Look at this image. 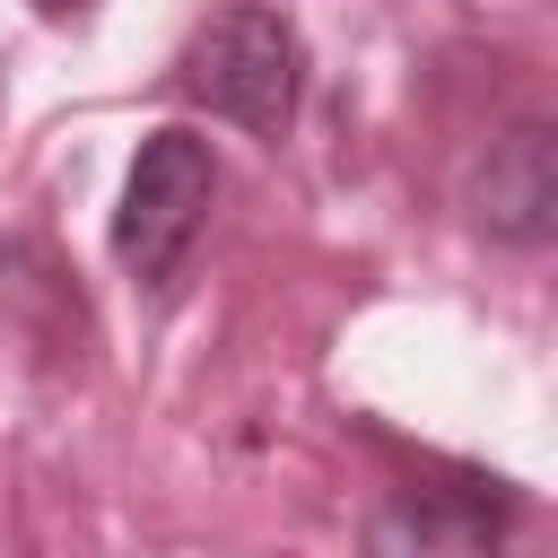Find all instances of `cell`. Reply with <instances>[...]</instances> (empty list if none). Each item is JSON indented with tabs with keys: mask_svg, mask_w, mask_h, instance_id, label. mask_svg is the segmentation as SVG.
I'll list each match as a JSON object with an SVG mask.
<instances>
[{
	"mask_svg": "<svg viewBox=\"0 0 558 558\" xmlns=\"http://www.w3.org/2000/svg\"><path fill=\"white\" fill-rule=\"evenodd\" d=\"M174 87L192 105H209L218 122H235L253 140H279L296 122V96H305V35L270 0H227L192 26V44L174 61Z\"/></svg>",
	"mask_w": 558,
	"mask_h": 558,
	"instance_id": "cell-1",
	"label": "cell"
},
{
	"mask_svg": "<svg viewBox=\"0 0 558 558\" xmlns=\"http://www.w3.org/2000/svg\"><path fill=\"white\" fill-rule=\"evenodd\" d=\"M471 218L497 244L558 235V131L549 122H514L506 140H488V157L471 166Z\"/></svg>",
	"mask_w": 558,
	"mask_h": 558,
	"instance_id": "cell-3",
	"label": "cell"
},
{
	"mask_svg": "<svg viewBox=\"0 0 558 558\" xmlns=\"http://www.w3.org/2000/svg\"><path fill=\"white\" fill-rule=\"evenodd\" d=\"M209 201H218V157H209V140H201V131H183V122L148 131V140H140V157H131V174H122L113 262H122L131 279L166 288V279L183 270V253H192V235H201Z\"/></svg>",
	"mask_w": 558,
	"mask_h": 558,
	"instance_id": "cell-2",
	"label": "cell"
},
{
	"mask_svg": "<svg viewBox=\"0 0 558 558\" xmlns=\"http://www.w3.org/2000/svg\"><path fill=\"white\" fill-rule=\"evenodd\" d=\"M35 17H52V26H87L96 0H35Z\"/></svg>",
	"mask_w": 558,
	"mask_h": 558,
	"instance_id": "cell-5",
	"label": "cell"
},
{
	"mask_svg": "<svg viewBox=\"0 0 558 558\" xmlns=\"http://www.w3.org/2000/svg\"><path fill=\"white\" fill-rule=\"evenodd\" d=\"M497 523H506V506L488 514L480 497H471V506H445V488H427V497L401 488V497L366 523V541H375V549H488Z\"/></svg>",
	"mask_w": 558,
	"mask_h": 558,
	"instance_id": "cell-4",
	"label": "cell"
}]
</instances>
